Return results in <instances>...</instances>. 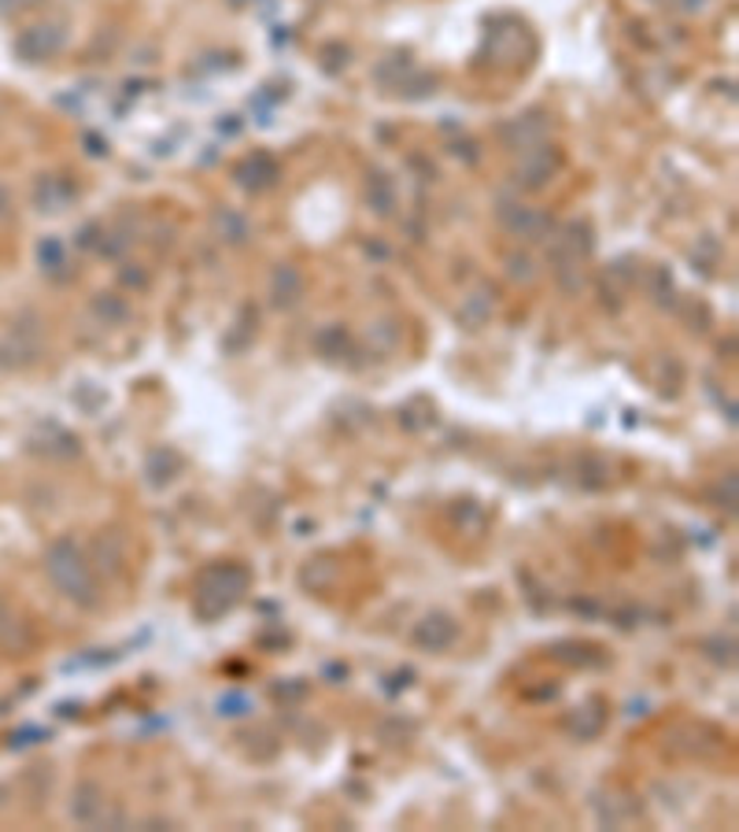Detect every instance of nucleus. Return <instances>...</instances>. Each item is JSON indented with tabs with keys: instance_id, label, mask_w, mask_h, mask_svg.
<instances>
[{
	"instance_id": "f3484780",
	"label": "nucleus",
	"mask_w": 739,
	"mask_h": 832,
	"mask_svg": "<svg viewBox=\"0 0 739 832\" xmlns=\"http://www.w3.org/2000/svg\"><path fill=\"white\" fill-rule=\"evenodd\" d=\"M670 8H676V12H703L710 0H665Z\"/></svg>"
},
{
	"instance_id": "6e6552de",
	"label": "nucleus",
	"mask_w": 739,
	"mask_h": 832,
	"mask_svg": "<svg viewBox=\"0 0 739 832\" xmlns=\"http://www.w3.org/2000/svg\"><path fill=\"white\" fill-rule=\"evenodd\" d=\"M459 641V625H455L451 614H425L418 625H414V644L425 647V652H448V647Z\"/></svg>"
},
{
	"instance_id": "4468645a",
	"label": "nucleus",
	"mask_w": 739,
	"mask_h": 832,
	"mask_svg": "<svg viewBox=\"0 0 739 832\" xmlns=\"http://www.w3.org/2000/svg\"><path fill=\"white\" fill-rule=\"evenodd\" d=\"M12 215H15V197H12V189L0 181V226H8Z\"/></svg>"
},
{
	"instance_id": "dca6fc26",
	"label": "nucleus",
	"mask_w": 739,
	"mask_h": 832,
	"mask_svg": "<svg viewBox=\"0 0 739 832\" xmlns=\"http://www.w3.org/2000/svg\"><path fill=\"white\" fill-rule=\"evenodd\" d=\"M42 0H0V12L4 15H23L30 8H37Z\"/></svg>"
},
{
	"instance_id": "0eeeda50",
	"label": "nucleus",
	"mask_w": 739,
	"mask_h": 832,
	"mask_svg": "<svg viewBox=\"0 0 739 832\" xmlns=\"http://www.w3.org/2000/svg\"><path fill=\"white\" fill-rule=\"evenodd\" d=\"M500 222L514 233V237H522V241H544L551 233V219L544 215V211L525 208V204H503L500 208Z\"/></svg>"
},
{
	"instance_id": "39448f33",
	"label": "nucleus",
	"mask_w": 739,
	"mask_h": 832,
	"mask_svg": "<svg viewBox=\"0 0 739 832\" xmlns=\"http://www.w3.org/2000/svg\"><path fill=\"white\" fill-rule=\"evenodd\" d=\"M562 170V152L548 145V141H540V145L525 148L522 159H518V186L525 189H544L548 181Z\"/></svg>"
},
{
	"instance_id": "2eb2a0df",
	"label": "nucleus",
	"mask_w": 739,
	"mask_h": 832,
	"mask_svg": "<svg viewBox=\"0 0 739 832\" xmlns=\"http://www.w3.org/2000/svg\"><path fill=\"white\" fill-rule=\"evenodd\" d=\"M367 197L373 200V204H378V211H381V215H384V211L392 208V192H389V186H384V181H373V189L367 192Z\"/></svg>"
},
{
	"instance_id": "20e7f679",
	"label": "nucleus",
	"mask_w": 739,
	"mask_h": 832,
	"mask_svg": "<svg viewBox=\"0 0 739 832\" xmlns=\"http://www.w3.org/2000/svg\"><path fill=\"white\" fill-rule=\"evenodd\" d=\"M64 42H67V34L59 23H34L15 37V53L23 64H45V59L59 56Z\"/></svg>"
},
{
	"instance_id": "6ab92c4d",
	"label": "nucleus",
	"mask_w": 739,
	"mask_h": 832,
	"mask_svg": "<svg viewBox=\"0 0 739 832\" xmlns=\"http://www.w3.org/2000/svg\"><path fill=\"white\" fill-rule=\"evenodd\" d=\"M229 4H248V0H229Z\"/></svg>"
},
{
	"instance_id": "9b49d317",
	"label": "nucleus",
	"mask_w": 739,
	"mask_h": 832,
	"mask_svg": "<svg viewBox=\"0 0 739 832\" xmlns=\"http://www.w3.org/2000/svg\"><path fill=\"white\" fill-rule=\"evenodd\" d=\"M34 197H37V208H42V211H64L70 204V197H75V189H70L64 178L48 175V178L37 181Z\"/></svg>"
},
{
	"instance_id": "ddd939ff",
	"label": "nucleus",
	"mask_w": 739,
	"mask_h": 832,
	"mask_svg": "<svg viewBox=\"0 0 739 832\" xmlns=\"http://www.w3.org/2000/svg\"><path fill=\"white\" fill-rule=\"evenodd\" d=\"M64 245H59V241H45V245H42V267L48 270V274H56L59 267H64Z\"/></svg>"
},
{
	"instance_id": "f03ea898",
	"label": "nucleus",
	"mask_w": 739,
	"mask_h": 832,
	"mask_svg": "<svg viewBox=\"0 0 739 832\" xmlns=\"http://www.w3.org/2000/svg\"><path fill=\"white\" fill-rule=\"evenodd\" d=\"M251 588L248 566L240 563H211L197 574V585H192V611L204 622H215V618L229 614L233 607L245 600V592Z\"/></svg>"
},
{
	"instance_id": "f257e3e1",
	"label": "nucleus",
	"mask_w": 739,
	"mask_h": 832,
	"mask_svg": "<svg viewBox=\"0 0 739 832\" xmlns=\"http://www.w3.org/2000/svg\"><path fill=\"white\" fill-rule=\"evenodd\" d=\"M45 574L48 581L56 585V592L70 600L75 607H82V611H97L100 607V581H97V570L93 563H89V555L78 547L70 536H59V541L48 544L45 552Z\"/></svg>"
},
{
	"instance_id": "423d86ee",
	"label": "nucleus",
	"mask_w": 739,
	"mask_h": 832,
	"mask_svg": "<svg viewBox=\"0 0 739 832\" xmlns=\"http://www.w3.org/2000/svg\"><path fill=\"white\" fill-rule=\"evenodd\" d=\"M70 818H75L78 825H111L108 796L97 780H82V785L75 788V796H70Z\"/></svg>"
},
{
	"instance_id": "f8f14e48",
	"label": "nucleus",
	"mask_w": 739,
	"mask_h": 832,
	"mask_svg": "<svg viewBox=\"0 0 739 832\" xmlns=\"http://www.w3.org/2000/svg\"><path fill=\"white\" fill-rule=\"evenodd\" d=\"M303 292V274L296 267H278L275 274V303L278 308H292Z\"/></svg>"
},
{
	"instance_id": "a211bd4d",
	"label": "nucleus",
	"mask_w": 739,
	"mask_h": 832,
	"mask_svg": "<svg viewBox=\"0 0 739 832\" xmlns=\"http://www.w3.org/2000/svg\"><path fill=\"white\" fill-rule=\"evenodd\" d=\"M12 622H15V618H12V607H8L4 600H0V636H4L8 629H12Z\"/></svg>"
},
{
	"instance_id": "7ed1b4c3",
	"label": "nucleus",
	"mask_w": 739,
	"mask_h": 832,
	"mask_svg": "<svg viewBox=\"0 0 739 832\" xmlns=\"http://www.w3.org/2000/svg\"><path fill=\"white\" fill-rule=\"evenodd\" d=\"M484 56H489L492 67H503V70L525 67L536 56L533 30L518 23V19H495L489 26V37H484Z\"/></svg>"
},
{
	"instance_id": "1a4fd4ad",
	"label": "nucleus",
	"mask_w": 739,
	"mask_h": 832,
	"mask_svg": "<svg viewBox=\"0 0 739 832\" xmlns=\"http://www.w3.org/2000/svg\"><path fill=\"white\" fill-rule=\"evenodd\" d=\"M281 178V170L275 159L267 156V152H256V156H248L245 164L237 167V181L251 192H267L275 189V181Z\"/></svg>"
},
{
	"instance_id": "9d476101",
	"label": "nucleus",
	"mask_w": 739,
	"mask_h": 832,
	"mask_svg": "<svg viewBox=\"0 0 739 832\" xmlns=\"http://www.w3.org/2000/svg\"><path fill=\"white\" fill-rule=\"evenodd\" d=\"M544 137H548V126H544V123H529V115L514 119V123L503 126V141H507L514 152H525V148L540 145Z\"/></svg>"
}]
</instances>
